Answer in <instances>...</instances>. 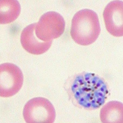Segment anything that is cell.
<instances>
[{
	"label": "cell",
	"mask_w": 123,
	"mask_h": 123,
	"mask_svg": "<svg viewBox=\"0 0 123 123\" xmlns=\"http://www.w3.org/2000/svg\"><path fill=\"white\" fill-rule=\"evenodd\" d=\"M74 102L80 107L95 110L106 101L109 91L107 84L94 73L84 72L77 75L69 89Z\"/></svg>",
	"instance_id": "cell-1"
},
{
	"label": "cell",
	"mask_w": 123,
	"mask_h": 123,
	"mask_svg": "<svg viewBox=\"0 0 123 123\" xmlns=\"http://www.w3.org/2000/svg\"><path fill=\"white\" fill-rule=\"evenodd\" d=\"M100 32L99 18L94 11L85 9L75 14L71 30V36L75 42L80 45H89L96 41Z\"/></svg>",
	"instance_id": "cell-2"
},
{
	"label": "cell",
	"mask_w": 123,
	"mask_h": 123,
	"mask_svg": "<svg viewBox=\"0 0 123 123\" xmlns=\"http://www.w3.org/2000/svg\"><path fill=\"white\" fill-rule=\"evenodd\" d=\"M23 116L26 123H53L56 112L48 100L43 97L35 98L25 105Z\"/></svg>",
	"instance_id": "cell-3"
},
{
	"label": "cell",
	"mask_w": 123,
	"mask_h": 123,
	"mask_svg": "<svg viewBox=\"0 0 123 123\" xmlns=\"http://www.w3.org/2000/svg\"><path fill=\"white\" fill-rule=\"evenodd\" d=\"M65 26V20L60 14L54 11L48 12L41 16L36 23L35 34L42 41L50 42L63 34Z\"/></svg>",
	"instance_id": "cell-4"
},
{
	"label": "cell",
	"mask_w": 123,
	"mask_h": 123,
	"mask_svg": "<svg viewBox=\"0 0 123 123\" xmlns=\"http://www.w3.org/2000/svg\"><path fill=\"white\" fill-rule=\"evenodd\" d=\"M24 77L21 69L11 63L0 66V96L10 97L16 94L23 85Z\"/></svg>",
	"instance_id": "cell-5"
},
{
	"label": "cell",
	"mask_w": 123,
	"mask_h": 123,
	"mask_svg": "<svg viewBox=\"0 0 123 123\" xmlns=\"http://www.w3.org/2000/svg\"><path fill=\"white\" fill-rule=\"evenodd\" d=\"M103 17L108 31L116 37L123 36V1H113L105 7Z\"/></svg>",
	"instance_id": "cell-6"
},
{
	"label": "cell",
	"mask_w": 123,
	"mask_h": 123,
	"mask_svg": "<svg viewBox=\"0 0 123 123\" xmlns=\"http://www.w3.org/2000/svg\"><path fill=\"white\" fill-rule=\"evenodd\" d=\"M36 23L26 27L21 35V44L23 48L32 55H40L46 52L52 44V41L45 42L38 38L35 33Z\"/></svg>",
	"instance_id": "cell-7"
},
{
	"label": "cell",
	"mask_w": 123,
	"mask_h": 123,
	"mask_svg": "<svg viewBox=\"0 0 123 123\" xmlns=\"http://www.w3.org/2000/svg\"><path fill=\"white\" fill-rule=\"evenodd\" d=\"M102 123H123V103L111 101L106 103L100 112Z\"/></svg>",
	"instance_id": "cell-8"
},
{
	"label": "cell",
	"mask_w": 123,
	"mask_h": 123,
	"mask_svg": "<svg viewBox=\"0 0 123 123\" xmlns=\"http://www.w3.org/2000/svg\"><path fill=\"white\" fill-rule=\"evenodd\" d=\"M21 6L16 0H0L1 24H6L15 21L19 15Z\"/></svg>",
	"instance_id": "cell-9"
}]
</instances>
